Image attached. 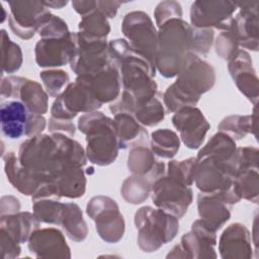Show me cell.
<instances>
[{
	"mask_svg": "<svg viewBox=\"0 0 259 259\" xmlns=\"http://www.w3.org/2000/svg\"><path fill=\"white\" fill-rule=\"evenodd\" d=\"M78 130L86 137L87 159L97 166L112 164L119 152L113 118L95 110L82 114L78 119Z\"/></svg>",
	"mask_w": 259,
	"mask_h": 259,
	"instance_id": "obj_4",
	"label": "cell"
},
{
	"mask_svg": "<svg viewBox=\"0 0 259 259\" xmlns=\"http://www.w3.org/2000/svg\"><path fill=\"white\" fill-rule=\"evenodd\" d=\"M252 243V236L247 227L241 223H233L220 237V256L223 259H250L253 257Z\"/></svg>",
	"mask_w": 259,
	"mask_h": 259,
	"instance_id": "obj_22",
	"label": "cell"
},
{
	"mask_svg": "<svg viewBox=\"0 0 259 259\" xmlns=\"http://www.w3.org/2000/svg\"><path fill=\"white\" fill-rule=\"evenodd\" d=\"M213 29L195 28L192 26V54L199 58L207 56L213 45Z\"/></svg>",
	"mask_w": 259,
	"mask_h": 259,
	"instance_id": "obj_44",
	"label": "cell"
},
{
	"mask_svg": "<svg viewBox=\"0 0 259 259\" xmlns=\"http://www.w3.org/2000/svg\"><path fill=\"white\" fill-rule=\"evenodd\" d=\"M197 210L200 220L214 231H219L231 218V208L221 197L212 193L199 192Z\"/></svg>",
	"mask_w": 259,
	"mask_h": 259,
	"instance_id": "obj_28",
	"label": "cell"
},
{
	"mask_svg": "<svg viewBox=\"0 0 259 259\" xmlns=\"http://www.w3.org/2000/svg\"><path fill=\"white\" fill-rule=\"evenodd\" d=\"M196 164V157H190L182 161L171 160L167 165L166 174L188 186H191L194 183Z\"/></svg>",
	"mask_w": 259,
	"mask_h": 259,
	"instance_id": "obj_42",
	"label": "cell"
},
{
	"mask_svg": "<svg viewBox=\"0 0 259 259\" xmlns=\"http://www.w3.org/2000/svg\"><path fill=\"white\" fill-rule=\"evenodd\" d=\"M20 201L13 195H3L0 199V217L20 211Z\"/></svg>",
	"mask_w": 259,
	"mask_h": 259,
	"instance_id": "obj_51",
	"label": "cell"
},
{
	"mask_svg": "<svg viewBox=\"0 0 259 259\" xmlns=\"http://www.w3.org/2000/svg\"><path fill=\"white\" fill-rule=\"evenodd\" d=\"M233 186L241 199L258 203L259 196V174L258 169H244L237 171Z\"/></svg>",
	"mask_w": 259,
	"mask_h": 259,
	"instance_id": "obj_37",
	"label": "cell"
},
{
	"mask_svg": "<svg viewBox=\"0 0 259 259\" xmlns=\"http://www.w3.org/2000/svg\"><path fill=\"white\" fill-rule=\"evenodd\" d=\"M120 5V1L97 0V10L102 12L107 18H114Z\"/></svg>",
	"mask_w": 259,
	"mask_h": 259,
	"instance_id": "obj_53",
	"label": "cell"
},
{
	"mask_svg": "<svg viewBox=\"0 0 259 259\" xmlns=\"http://www.w3.org/2000/svg\"><path fill=\"white\" fill-rule=\"evenodd\" d=\"M192 50V26L182 18L165 22L158 29L156 69L164 78L180 72Z\"/></svg>",
	"mask_w": 259,
	"mask_h": 259,
	"instance_id": "obj_3",
	"label": "cell"
},
{
	"mask_svg": "<svg viewBox=\"0 0 259 259\" xmlns=\"http://www.w3.org/2000/svg\"><path fill=\"white\" fill-rule=\"evenodd\" d=\"M237 148L235 140L223 132H218L202 148L199 149L196 159L199 160L204 157H212L221 162L233 164L236 167Z\"/></svg>",
	"mask_w": 259,
	"mask_h": 259,
	"instance_id": "obj_30",
	"label": "cell"
},
{
	"mask_svg": "<svg viewBox=\"0 0 259 259\" xmlns=\"http://www.w3.org/2000/svg\"><path fill=\"white\" fill-rule=\"evenodd\" d=\"M150 148L156 157L172 159L180 149V138L172 130L159 128L151 134Z\"/></svg>",
	"mask_w": 259,
	"mask_h": 259,
	"instance_id": "obj_35",
	"label": "cell"
},
{
	"mask_svg": "<svg viewBox=\"0 0 259 259\" xmlns=\"http://www.w3.org/2000/svg\"><path fill=\"white\" fill-rule=\"evenodd\" d=\"M31 112L19 100L2 101L0 107V123L2 134L11 140L26 135Z\"/></svg>",
	"mask_w": 259,
	"mask_h": 259,
	"instance_id": "obj_25",
	"label": "cell"
},
{
	"mask_svg": "<svg viewBox=\"0 0 259 259\" xmlns=\"http://www.w3.org/2000/svg\"><path fill=\"white\" fill-rule=\"evenodd\" d=\"M78 34L90 40H107L110 32L108 18L99 10L82 16L78 23Z\"/></svg>",
	"mask_w": 259,
	"mask_h": 259,
	"instance_id": "obj_34",
	"label": "cell"
},
{
	"mask_svg": "<svg viewBox=\"0 0 259 259\" xmlns=\"http://www.w3.org/2000/svg\"><path fill=\"white\" fill-rule=\"evenodd\" d=\"M1 54L3 73L12 74L21 68L23 62L21 48L10 39L5 29H1Z\"/></svg>",
	"mask_w": 259,
	"mask_h": 259,
	"instance_id": "obj_39",
	"label": "cell"
},
{
	"mask_svg": "<svg viewBox=\"0 0 259 259\" xmlns=\"http://www.w3.org/2000/svg\"><path fill=\"white\" fill-rule=\"evenodd\" d=\"M121 31L133 51L157 71L158 30L149 14L140 10L127 12L121 22Z\"/></svg>",
	"mask_w": 259,
	"mask_h": 259,
	"instance_id": "obj_8",
	"label": "cell"
},
{
	"mask_svg": "<svg viewBox=\"0 0 259 259\" xmlns=\"http://www.w3.org/2000/svg\"><path fill=\"white\" fill-rule=\"evenodd\" d=\"M240 11L233 18L229 29L234 33L239 47L243 50L257 52L258 45V23H259V1L235 2Z\"/></svg>",
	"mask_w": 259,
	"mask_h": 259,
	"instance_id": "obj_18",
	"label": "cell"
},
{
	"mask_svg": "<svg viewBox=\"0 0 259 259\" xmlns=\"http://www.w3.org/2000/svg\"><path fill=\"white\" fill-rule=\"evenodd\" d=\"M69 27L60 16L50 13L37 29L40 38H62L70 34Z\"/></svg>",
	"mask_w": 259,
	"mask_h": 259,
	"instance_id": "obj_43",
	"label": "cell"
},
{
	"mask_svg": "<svg viewBox=\"0 0 259 259\" xmlns=\"http://www.w3.org/2000/svg\"><path fill=\"white\" fill-rule=\"evenodd\" d=\"M4 171L9 183L20 193L32 196L38 187L47 179L23 167L14 152H7L2 155Z\"/></svg>",
	"mask_w": 259,
	"mask_h": 259,
	"instance_id": "obj_24",
	"label": "cell"
},
{
	"mask_svg": "<svg viewBox=\"0 0 259 259\" xmlns=\"http://www.w3.org/2000/svg\"><path fill=\"white\" fill-rule=\"evenodd\" d=\"M67 237L74 242H83L88 236L87 223L80 206L75 202H65V210L60 225Z\"/></svg>",
	"mask_w": 259,
	"mask_h": 259,
	"instance_id": "obj_33",
	"label": "cell"
},
{
	"mask_svg": "<svg viewBox=\"0 0 259 259\" xmlns=\"http://www.w3.org/2000/svg\"><path fill=\"white\" fill-rule=\"evenodd\" d=\"M113 124L119 149H132L137 146H150L148 131L132 113L120 112L113 116Z\"/></svg>",
	"mask_w": 259,
	"mask_h": 259,
	"instance_id": "obj_26",
	"label": "cell"
},
{
	"mask_svg": "<svg viewBox=\"0 0 259 259\" xmlns=\"http://www.w3.org/2000/svg\"><path fill=\"white\" fill-rule=\"evenodd\" d=\"M172 124L179 132L180 141L190 150L199 149L210 128L202 111L196 106H187L174 112Z\"/></svg>",
	"mask_w": 259,
	"mask_h": 259,
	"instance_id": "obj_17",
	"label": "cell"
},
{
	"mask_svg": "<svg viewBox=\"0 0 259 259\" xmlns=\"http://www.w3.org/2000/svg\"><path fill=\"white\" fill-rule=\"evenodd\" d=\"M65 210V202L60 199H38L32 201V212L40 223L61 225Z\"/></svg>",
	"mask_w": 259,
	"mask_h": 259,
	"instance_id": "obj_40",
	"label": "cell"
},
{
	"mask_svg": "<svg viewBox=\"0 0 259 259\" xmlns=\"http://www.w3.org/2000/svg\"><path fill=\"white\" fill-rule=\"evenodd\" d=\"M76 32L62 38H40L34 47L35 62L40 68H58L70 64L76 51Z\"/></svg>",
	"mask_w": 259,
	"mask_h": 259,
	"instance_id": "obj_19",
	"label": "cell"
},
{
	"mask_svg": "<svg viewBox=\"0 0 259 259\" xmlns=\"http://www.w3.org/2000/svg\"><path fill=\"white\" fill-rule=\"evenodd\" d=\"M154 17L159 28L171 19L182 18V6L177 1H162L156 6L154 10Z\"/></svg>",
	"mask_w": 259,
	"mask_h": 259,
	"instance_id": "obj_46",
	"label": "cell"
},
{
	"mask_svg": "<svg viewBox=\"0 0 259 259\" xmlns=\"http://www.w3.org/2000/svg\"><path fill=\"white\" fill-rule=\"evenodd\" d=\"M152 186L153 182L148 178L132 174L123 180L120 194L127 203L141 204L151 195Z\"/></svg>",
	"mask_w": 259,
	"mask_h": 259,
	"instance_id": "obj_36",
	"label": "cell"
},
{
	"mask_svg": "<svg viewBox=\"0 0 259 259\" xmlns=\"http://www.w3.org/2000/svg\"><path fill=\"white\" fill-rule=\"evenodd\" d=\"M76 42L70 68L77 76L96 73L111 63L107 40L86 39L76 32Z\"/></svg>",
	"mask_w": 259,
	"mask_h": 259,
	"instance_id": "obj_16",
	"label": "cell"
},
{
	"mask_svg": "<svg viewBox=\"0 0 259 259\" xmlns=\"http://www.w3.org/2000/svg\"><path fill=\"white\" fill-rule=\"evenodd\" d=\"M77 77L90 87L97 100L102 104L113 102L121 92L119 71L112 62L96 73Z\"/></svg>",
	"mask_w": 259,
	"mask_h": 259,
	"instance_id": "obj_23",
	"label": "cell"
},
{
	"mask_svg": "<svg viewBox=\"0 0 259 259\" xmlns=\"http://www.w3.org/2000/svg\"><path fill=\"white\" fill-rule=\"evenodd\" d=\"M46 92L51 97L57 98L61 95L70 83V77L64 70L48 69L39 74Z\"/></svg>",
	"mask_w": 259,
	"mask_h": 259,
	"instance_id": "obj_41",
	"label": "cell"
},
{
	"mask_svg": "<svg viewBox=\"0 0 259 259\" xmlns=\"http://www.w3.org/2000/svg\"><path fill=\"white\" fill-rule=\"evenodd\" d=\"M27 247L36 258H71V250L65 236L56 228L35 230L27 241Z\"/></svg>",
	"mask_w": 259,
	"mask_h": 259,
	"instance_id": "obj_21",
	"label": "cell"
},
{
	"mask_svg": "<svg viewBox=\"0 0 259 259\" xmlns=\"http://www.w3.org/2000/svg\"><path fill=\"white\" fill-rule=\"evenodd\" d=\"M8 24L19 38L28 40L34 36L45 18L51 13L42 1H8Z\"/></svg>",
	"mask_w": 259,
	"mask_h": 259,
	"instance_id": "obj_14",
	"label": "cell"
},
{
	"mask_svg": "<svg viewBox=\"0 0 259 259\" xmlns=\"http://www.w3.org/2000/svg\"><path fill=\"white\" fill-rule=\"evenodd\" d=\"M0 251L3 259L17 258L21 253L20 244L0 229Z\"/></svg>",
	"mask_w": 259,
	"mask_h": 259,
	"instance_id": "obj_48",
	"label": "cell"
},
{
	"mask_svg": "<svg viewBox=\"0 0 259 259\" xmlns=\"http://www.w3.org/2000/svg\"><path fill=\"white\" fill-rule=\"evenodd\" d=\"M103 104L97 100L90 87L79 77L70 82L64 92L59 95L51 107V116L72 120L78 113H88L101 108Z\"/></svg>",
	"mask_w": 259,
	"mask_h": 259,
	"instance_id": "obj_10",
	"label": "cell"
},
{
	"mask_svg": "<svg viewBox=\"0 0 259 259\" xmlns=\"http://www.w3.org/2000/svg\"><path fill=\"white\" fill-rule=\"evenodd\" d=\"M61 197L79 198L86 191L87 179L83 167L69 166L65 168L54 180Z\"/></svg>",
	"mask_w": 259,
	"mask_h": 259,
	"instance_id": "obj_31",
	"label": "cell"
},
{
	"mask_svg": "<svg viewBox=\"0 0 259 259\" xmlns=\"http://www.w3.org/2000/svg\"><path fill=\"white\" fill-rule=\"evenodd\" d=\"M217 80L213 67L194 54H189L176 80L162 94L166 113L195 106L200 96L209 91Z\"/></svg>",
	"mask_w": 259,
	"mask_h": 259,
	"instance_id": "obj_2",
	"label": "cell"
},
{
	"mask_svg": "<svg viewBox=\"0 0 259 259\" xmlns=\"http://www.w3.org/2000/svg\"><path fill=\"white\" fill-rule=\"evenodd\" d=\"M217 231L199 219L192 223L191 230L181 237L166 258H217Z\"/></svg>",
	"mask_w": 259,
	"mask_h": 259,
	"instance_id": "obj_12",
	"label": "cell"
},
{
	"mask_svg": "<svg viewBox=\"0 0 259 259\" xmlns=\"http://www.w3.org/2000/svg\"><path fill=\"white\" fill-rule=\"evenodd\" d=\"M215 54L225 61H230L240 50L239 44L231 29L222 31L213 41Z\"/></svg>",
	"mask_w": 259,
	"mask_h": 259,
	"instance_id": "obj_45",
	"label": "cell"
},
{
	"mask_svg": "<svg viewBox=\"0 0 259 259\" xmlns=\"http://www.w3.org/2000/svg\"><path fill=\"white\" fill-rule=\"evenodd\" d=\"M46 127H47V119L45 118V116L40 114L31 113L25 137L30 138V137L40 135L42 134Z\"/></svg>",
	"mask_w": 259,
	"mask_h": 259,
	"instance_id": "obj_50",
	"label": "cell"
},
{
	"mask_svg": "<svg viewBox=\"0 0 259 259\" xmlns=\"http://www.w3.org/2000/svg\"><path fill=\"white\" fill-rule=\"evenodd\" d=\"M71 4L73 9L80 14L81 17L97 10V1L95 0H73Z\"/></svg>",
	"mask_w": 259,
	"mask_h": 259,
	"instance_id": "obj_52",
	"label": "cell"
},
{
	"mask_svg": "<svg viewBox=\"0 0 259 259\" xmlns=\"http://www.w3.org/2000/svg\"><path fill=\"white\" fill-rule=\"evenodd\" d=\"M48 128L51 134L62 133L69 137H74L76 133V125L70 119H60L55 117H50Z\"/></svg>",
	"mask_w": 259,
	"mask_h": 259,
	"instance_id": "obj_49",
	"label": "cell"
},
{
	"mask_svg": "<svg viewBox=\"0 0 259 259\" xmlns=\"http://www.w3.org/2000/svg\"><path fill=\"white\" fill-rule=\"evenodd\" d=\"M39 226L40 222L33 212L29 211H18L0 217V229L19 244L27 242L32 233L39 229Z\"/></svg>",
	"mask_w": 259,
	"mask_h": 259,
	"instance_id": "obj_29",
	"label": "cell"
},
{
	"mask_svg": "<svg viewBox=\"0 0 259 259\" xmlns=\"http://www.w3.org/2000/svg\"><path fill=\"white\" fill-rule=\"evenodd\" d=\"M17 156L23 167L47 180H54L69 166H77L64 156L52 134L27 138L21 143Z\"/></svg>",
	"mask_w": 259,
	"mask_h": 259,
	"instance_id": "obj_5",
	"label": "cell"
},
{
	"mask_svg": "<svg viewBox=\"0 0 259 259\" xmlns=\"http://www.w3.org/2000/svg\"><path fill=\"white\" fill-rule=\"evenodd\" d=\"M152 200L157 208L171 213L178 220L188 210L193 200V190L166 173L158 178L152 186Z\"/></svg>",
	"mask_w": 259,
	"mask_h": 259,
	"instance_id": "obj_11",
	"label": "cell"
},
{
	"mask_svg": "<svg viewBox=\"0 0 259 259\" xmlns=\"http://www.w3.org/2000/svg\"><path fill=\"white\" fill-rule=\"evenodd\" d=\"M259 151L256 147L246 146L237 148L236 167L237 171L244 169H258ZM236 171V172H237Z\"/></svg>",
	"mask_w": 259,
	"mask_h": 259,
	"instance_id": "obj_47",
	"label": "cell"
},
{
	"mask_svg": "<svg viewBox=\"0 0 259 259\" xmlns=\"http://www.w3.org/2000/svg\"><path fill=\"white\" fill-rule=\"evenodd\" d=\"M228 63L229 73L239 91L253 105H257L259 80L249 53L240 49Z\"/></svg>",
	"mask_w": 259,
	"mask_h": 259,
	"instance_id": "obj_20",
	"label": "cell"
},
{
	"mask_svg": "<svg viewBox=\"0 0 259 259\" xmlns=\"http://www.w3.org/2000/svg\"><path fill=\"white\" fill-rule=\"evenodd\" d=\"M1 97L21 101L31 113L44 115L49 108V94L40 83L25 77L8 76L1 81Z\"/></svg>",
	"mask_w": 259,
	"mask_h": 259,
	"instance_id": "obj_13",
	"label": "cell"
},
{
	"mask_svg": "<svg viewBox=\"0 0 259 259\" xmlns=\"http://www.w3.org/2000/svg\"><path fill=\"white\" fill-rule=\"evenodd\" d=\"M42 2L48 8H54V9H61L68 4V1H62V0H51V1H42Z\"/></svg>",
	"mask_w": 259,
	"mask_h": 259,
	"instance_id": "obj_54",
	"label": "cell"
},
{
	"mask_svg": "<svg viewBox=\"0 0 259 259\" xmlns=\"http://www.w3.org/2000/svg\"><path fill=\"white\" fill-rule=\"evenodd\" d=\"M88 217L95 223L98 236L106 243H118L125 231L124 218L114 199L106 195L93 196L86 204Z\"/></svg>",
	"mask_w": 259,
	"mask_h": 259,
	"instance_id": "obj_9",
	"label": "cell"
},
{
	"mask_svg": "<svg viewBox=\"0 0 259 259\" xmlns=\"http://www.w3.org/2000/svg\"><path fill=\"white\" fill-rule=\"evenodd\" d=\"M134 222L138 231V246L145 253L158 251L163 245L171 242L179 231V221L176 217L149 205L136 211Z\"/></svg>",
	"mask_w": 259,
	"mask_h": 259,
	"instance_id": "obj_6",
	"label": "cell"
},
{
	"mask_svg": "<svg viewBox=\"0 0 259 259\" xmlns=\"http://www.w3.org/2000/svg\"><path fill=\"white\" fill-rule=\"evenodd\" d=\"M166 110L162 100V94L159 92L152 99L139 106L134 116L144 126H155L159 124L165 117Z\"/></svg>",
	"mask_w": 259,
	"mask_h": 259,
	"instance_id": "obj_38",
	"label": "cell"
},
{
	"mask_svg": "<svg viewBox=\"0 0 259 259\" xmlns=\"http://www.w3.org/2000/svg\"><path fill=\"white\" fill-rule=\"evenodd\" d=\"M219 132L230 136L233 140L244 139L248 134L257 138V106L254 105L253 112L249 115H229L221 120L218 125Z\"/></svg>",
	"mask_w": 259,
	"mask_h": 259,
	"instance_id": "obj_32",
	"label": "cell"
},
{
	"mask_svg": "<svg viewBox=\"0 0 259 259\" xmlns=\"http://www.w3.org/2000/svg\"><path fill=\"white\" fill-rule=\"evenodd\" d=\"M127 168L133 175L144 176L153 183L166 173L164 162L157 160L150 146H137L130 150Z\"/></svg>",
	"mask_w": 259,
	"mask_h": 259,
	"instance_id": "obj_27",
	"label": "cell"
},
{
	"mask_svg": "<svg viewBox=\"0 0 259 259\" xmlns=\"http://www.w3.org/2000/svg\"><path fill=\"white\" fill-rule=\"evenodd\" d=\"M237 5L233 1H194L190 6V25L195 28L228 30Z\"/></svg>",
	"mask_w": 259,
	"mask_h": 259,
	"instance_id": "obj_15",
	"label": "cell"
},
{
	"mask_svg": "<svg viewBox=\"0 0 259 259\" xmlns=\"http://www.w3.org/2000/svg\"><path fill=\"white\" fill-rule=\"evenodd\" d=\"M0 8H1V11H2V18H1V22H4L5 18H6V12H5V8L3 7V5L0 3Z\"/></svg>",
	"mask_w": 259,
	"mask_h": 259,
	"instance_id": "obj_55",
	"label": "cell"
},
{
	"mask_svg": "<svg viewBox=\"0 0 259 259\" xmlns=\"http://www.w3.org/2000/svg\"><path fill=\"white\" fill-rule=\"evenodd\" d=\"M235 174L236 167L233 164L204 157L197 160L194 183L200 192L215 194L229 205H233L241 200L233 186Z\"/></svg>",
	"mask_w": 259,
	"mask_h": 259,
	"instance_id": "obj_7",
	"label": "cell"
},
{
	"mask_svg": "<svg viewBox=\"0 0 259 259\" xmlns=\"http://www.w3.org/2000/svg\"><path fill=\"white\" fill-rule=\"evenodd\" d=\"M108 51L112 64L119 71L121 90L135 98L136 109L159 93L154 80L157 71L146 59L133 51L125 38L108 41Z\"/></svg>",
	"mask_w": 259,
	"mask_h": 259,
	"instance_id": "obj_1",
	"label": "cell"
}]
</instances>
